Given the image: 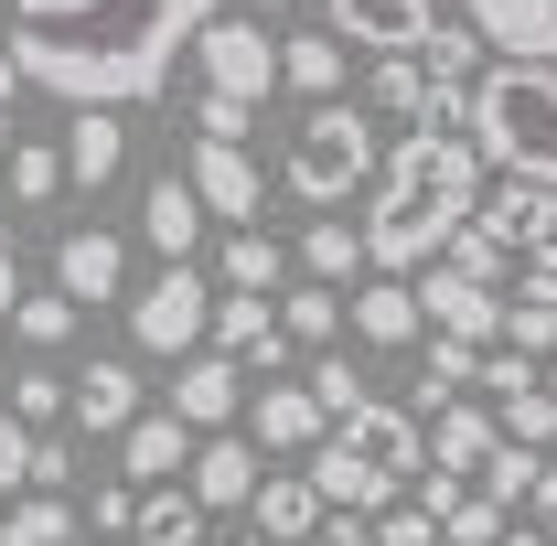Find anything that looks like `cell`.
<instances>
[{
	"label": "cell",
	"mask_w": 557,
	"mask_h": 546,
	"mask_svg": "<svg viewBox=\"0 0 557 546\" xmlns=\"http://www.w3.org/2000/svg\"><path fill=\"white\" fill-rule=\"evenodd\" d=\"M278 86L311 97V108L344 97V44H333V33H278Z\"/></svg>",
	"instance_id": "cell-27"
},
{
	"label": "cell",
	"mask_w": 557,
	"mask_h": 546,
	"mask_svg": "<svg viewBox=\"0 0 557 546\" xmlns=\"http://www.w3.org/2000/svg\"><path fill=\"white\" fill-rule=\"evenodd\" d=\"M75 525H97V536L119 546V536H129V493H119V482H97V493L75 504Z\"/></svg>",
	"instance_id": "cell-39"
},
{
	"label": "cell",
	"mask_w": 557,
	"mask_h": 546,
	"mask_svg": "<svg viewBox=\"0 0 557 546\" xmlns=\"http://www.w3.org/2000/svg\"><path fill=\"white\" fill-rule=\"evenodd\" d=\"M65 482H75V450L54 429H33V493H65Z\"/></svg>",
	"instance_id": "cell-41"
},
{
	"label": "cell",
	"mask_w": 557,
	"mask_h": 546,
	"mask_svg": "<svg viewBox=\"0 0 557 546\" xmlns=\"http://www.w3.org/2000/svg\"><path fill=\"white\" fill-rule=\"evenodd\" d=\"M472 194H483V161H472V139L461 129H408L386 139V161H375V183H364V269L397 278V269H429L461 225H472Z\"/></svg>",
	"instance_id": "cell-2"
},
{
	"label": "cell",
	"mask_w": 557,
	"mask_h": 546,
	"mask_svg": "<svg viewBox=\"0 0 557 546\" xmlns=\"http://www.w3.org/2000/svg\"><path fill=\"white\" fill-rule=\"evenodd\" d=\"M258 472H269V461H258L236 429H205V439H194V461H183V493H194L205 514H236V504L258 493Z\"/></svg>",
	"instance_id": "cell-16"
},
{
	"label": "cell",
	"mask_w": 557,
	"mask_h": 546,
	"mask_svg": "<svg viewBox=\"0 0 557 546\" xmlns=\"http://www.w3.org/2000/svg\"><path fill=\"white\" fill-rule=\"evenodd\" d=\"M300 472H311V493H322V514H375V504H397V493L429 472V450H418L408 408L364 397L354 418H333V429L300 450Z\"/></svg>",
	"instance_id": "cell-3"
},
{
	"label": "cell",
	"mask_w": 557,
	"mask_h": 546,
	"mask_svg": "<svg viewBox=\"0 0 557 546\" xmlns=\"http://www.w3.org/2000/svg\"><path fill=\"white\" fill-rule=\"evenodd\" d=\"M311 525H322V493H311V472H258V493H247V536L300 546Z\"/></svg>",
	"instance_id": "cell-21"
},
{
	"label": "cell",
	"mask_w": 557,
	"mask_h": 546,
	"mask_svg": "<svg viewBox=\"0 0 557 546\" xmlns=\"http://www.w3.org/2000/svg\"><path fill=\"white\" fill-rule=\"evenodd\" d=\"M311 546H375V525H364V514H322V525H311Z\"/></svg>",
	"instance_id": "cell-43"
},
{
	"label": "cell",
	"mask_w": 557,
	"mask_h": 546,
	"mask_svg": "<svg viewBox=\"0 0 557 546\" xmlns=\"http://www.w3.org/2000/svg\"><path fill=\"white\" fill-rule=\"evenodd\" d=\"M269 11H300V0H269Z\"/></svg>",
	"instance_id": "cell-47"
},
{
	"label": "cell",
	"mask_w": 557,
	"mask_h": 546,
	"mask_svg": "<svg viewBox=\"0 0 557 546\" xmlns=\"http://www.w3.org/2000/svg\"><path fill=\"white\" fill-rule=\"evenodd\" d=\"M183 183H194V204L214 225H258V204H269V172L247 161V139H194L183 150Z\"/></svg>",
	"instance_id": "cell-8"
},
{
	"label": "cell",
	"mask_w": 557,
	"mask_h": 546,
	"mask_svg": "<svg viewBox=\"0 0 557 546\" xmlns=\"http://www.w3.org/2000/svg\"><path fill=\"white\" fill-rule=\"evenodd\" d=\"M11 139H22V65L0 54V150H11Z\"/></svg>",
	"instance_id": "cell-42"
},
{
	"label": "cell",
	"mask_w": 557,
	"mask_h": 546,
	"mask_svg": "<svg viewBox=\"0 0 557 546\" xmlns=\"http://www.w3.org/2000/svg\"><path fill=\"white\" fill-rule=\"evenodd\" d=\"M194 65H205L214 97L258 108V97L278 86V33H269V22H236V11H214L205 33H194Z\"/></svg>",
	"instance_id": "cell-7"
},
{
	"label": "cell",
	"mask_w": 557,
	"mask_h": 546,
	"mask_svg": "<svg viewBox=\"0 0 557 546\" xmlns=\"http://www.w3.org/2000/svg\"><path fill=\"white\" fill-rule=\"evenodd\" d=\"M461 139L504 183H547L557 194V65H483L461 86Z\"/></svg>",
	"instance_id": "cell-4"
},
{
	"label": "cell",
	"mask_w": 557,
	"mask_h": 546,
	"mask_svg": "<svg viewBox=\"0 0 557 546\" xmlns=\"http://www.w3.org/2000/svg\"><path fill=\"white\" fill-rule=\"evenodd\" d=\"M472 33H483V54L504 65H557V0H450Z\"/></svg>",
	"instance_id": "cell-12"
},
{
	"label": "cell",
	"mask_w": 557,
	"mask_h": 546,
	"mask_svg": "<svg viewBox=\"0 0 557 546\" xmlns=\"http://www.w3.org/2000/svg\"><path fill=\"white\" fill-rule=\"evenodd\" d=\"M119 161H129V119H119V108H75V119H65V183L108 194Z\"/></svg>",
	"instance_id": "cell-19"
},
{
	"label": "cell",
	"mask_w": 557,
	"mask_h": 546,
	"mask_svg": "<svg viewBox=\"0 0 557 546\" xmlns=\"http://www.w3.org/2000/svg\"><path fill=\"white\" fill-rule=\"evenodd\" d=\"M11 300H22V247H11V225H0V322H11Z\"/></svg>",
	"instance_id": "cell-45"
},
{
	"label": "cell",
	"mask_w": 557,
	"mask_h": 546,
	"mask_svg": "<svg viewBox=\"0 0 557 546\" xmlns=\"http://www.w3.org/2000/svg\"><path fill=\"white\" fill-rule=\"evenodd\" d=\"M236 546H269V536H236Z\"/></svg>",
	"instance_id": "cell-48"
},
{
	"label": "cell",
	"mask_w": 557,
	"mask_h": 546,
	"mask_svg": "<svg viewBox=\"0 0 557 546\" xmlns=\"http://www.w3.org/2000/svg\"><path fill=\"white\" fill-rule=\"evenodd\" d=\"M225 0H11V65L65 108H139Z\"/></svg>",
	"instance_id": "cell-1"
},
{
	"label": "cell",
	"mask_w": 557,
	"mask_h": 546,
	"mask_svg": "<svg viewBox=\"0 0 557 546\" xmlns=\"http://www.w3.org/2000/svg\"><path fill=\"white\" fill-rule=\"evenodd\" d=\"M429 269H450V278H483V289H504V269H515V258H504V247H493L483 225H461V236H450V247H440V258H429Z\"/></svg>",
	"instance_id": "cell-36"
},
{
	"label": "cell",
	"mask_w": 557,
	"mask_h": 546,
	"mask_svg": "<svg viewBox=\"0 0 557 546\" xmlns=\"http://www.w3.org/2000/svg\"><path fill=\"white\" fill-rule=\"evenodd\" d=\"M408 300H418V333H440V343H472V353H493L504 289H483V278H450V269H429V278H408Z\"/></svg>",
	"instance_id": "cell-9"
},
{
	"label": "cell",
	"mask_w": 557,
	"mask_h": 546,
	"mask_svg": "<svg viewBox=\"0 0 557 546\" xmlns=\"http://www.w3.org/2000/svg\"><path fill=\"white\" fill-rule=\"evenodd\" d=\"M247 119H258V108H236V97H194V139H247Z\"/></svg>",
	"instance_id": "cell-38"
},
{
	"label": "cell",
	"mask_w": 557,
	"mask_h": 546,
	"mask_svg": "<svg viewBox=\"0 0 557 546\" xmlns=\"http://www.w3.org/2000/svg\"><path fill=\"white\" fill-rule=\"evenodd\" d=\"M65 418L86 429V439H119V429L139 418V375H129V364H108V353H97L86 375H65Z\"/></svg>",
	"instance_id": "cell-18"
},
{
	"label": "cell",
	"mask_w": 557,
	"mask_h": 546,
	"mask_svg": "<svg viewBox=\"0 0 557 546\" xmlns=\"http://www.w3.org/2000/svg\"><path fill=\"white\" fill-rule=\"evenodd\" d=\"M22 482H33V429L0 408V493H22Z\"/></svg>",
	"instance_id": "cell-40"
},
{
	"label": "cell",
	"mask_w": 557,
	"mask_h": 546,
	"mask_svg": "<svg viewBox=\"0 0 557 546\" xmlns=\"http://www.w3.org/2000/svg\"><path fill=\"white\" fill-rule=\"evenodd\" d=\"M205 343L214 353H236V364H247V375H289V364H300V353H289V333H278V311L269 300H258V289H214V322H205Z\"/></svg>",
	"instance_id": "cell-10"
},
{
	"label": "cell",
	"mask_w": 557,
	"mask_h": 546,
	"mask_svg": "<svg viewBox=\"0 0 557 546\" xmlns=\"http://www.w3.org/2000/svg\"><path fill=\"white\" fill-rule=\"evenodd\" d=\"M429 22H440V0H322V33L364 44V54H418Z\"/></svg>",
	"instance_id": "cell-11"
},
{
	"label": "cell",
	"mask_w": 557,
	"mask_h": 546,
	"mask_svg": "<svg viewBox=\"0 0 557 546\" xmlns=\"http://www.w3.org/2000/svg\"><path fill=\"white\" fill-rule=\"evenodd\" d=\"M322 429H333V418L311 408V386H258V397H247V450H258V461H269V450H311Z\"/></svg>",
	"instance_id": "cell-20"
},
{
	"label": "cell",
	"mask_w": 557,
	"mask_h": 546,
	"mask_svg": "<svg viewBox=\"0 0 557 546\" xmlns=\"http://www.w3.org/2000/svg\"><path fill=\"white\" fill-rule=\"evenodd\" d=\"M205 504L183 493V482H150V493H129V536L119 546H205Z\"/></svg>",
	"instance_id": "cell-22"
},
{
	"label": "cell",
	"mask_w": 557,
	"mask_h": 546,
	"mask_svg": "<svg viewBox=\"0 0 557 546\" xmlns=\"http://www.w3.org/2000/svg\"><path fill=\"white\" fill-rule=\"evenodd\" d=\"M11 418H22V429H54V418H65V375H54V353H33V364L11 375Z\"/></svg>",
	"instance_id": "cell-34"
},
{
	"label": "cell",
	"mask_w": 557,
	"mask_h": 546,
	"mask_svg": "<svg viewBox=\"0 0 557 546\" xmlns=\"http://www.w3.org/2000/svg\"><path fill=\"white\" fill-rule=\"evenodd\" d=\"M183 461H194V429L172 408H139L129 429H119V472H129L139 493H150V482H183Z\"/></svg>",
	"instance_id": "cell-17"
},
{
	"label": "cell",
	"mask_w": 557,
	"mask_h": 546,
	"mask_svg": "<svg viewBox=\"0 0 557 546\" xmlns=\"http://www.w3.org/2000/svg\"><path fill=\"white\" fill-rule=\"evenodd\" d=\"M344 322H354V343H375V353L418 343V300H408V278H364V289H344Z\"/></svg>",
	"instance_id": "cell-24"
},
{
	"label": "cell",
	"mask_w": 557,
	"mask_h": 546,
	"mask_svg": "<svg viewBox=\"0 0 557 546\" xmlns=\"http://www.w3.org/2000/svg\"><path fill=\"white\" fill-rule=\"evenodd\" d=\"M364 525H375V546H440V525H429V504H408V493H397V504H375Z\"/></svg>",
	"instance_id": "cell-37"
},
{
	"label": "cell",
	"mask_w": 557,
	"mask_h": 546,
	"mask_svg": "<svg viewBox=\"0 0 557 546\" xmlns=\"http://www.w3.org/2000/svg\"><path fill=\"white\" fill-rule=\"evenodd\" d=\"M300 386H311V408H322V418H354V408H364V375H354V353H333V343L300 364Z\"/></svg>",
	"instance_id": "cell-33"
},
{
	"label": "cell",
	"mask_w": 557,
	"mask_h": 546,
	"mask_svg": "<svg viewBox=\"0 0 557 546\" xmlns=\"http://www.w3.org/2000/svg\"><path fill=\"white\" fill-rule=\"evenodd\" d=\"M54 289H65L75 311H86V300H129V236H108V225H75L65 247H54Z\"/></svg>",
	"instance_id": "cell-14"
},
{
	"label": "cell",
	"mask_w": 557,
	"mask_h": 546,
	"mask_svg": "<svg viewBox=\"0 0 557 546\" xmlns=\"http://www.w3.org/2000/svg\"><path fill=\"white\" fill-rule=\"evenodd\" d=\"M354 108H364V119H375V129H386V119H429V65H418V54H375V75H364V97H354Z\"/></svg>",
	"instance_id": "cell-25"
},
{
	"label": "cell",
	"mask_w": 557,
	"mask_h": 546,
	"mask_svg": "<svg viewBox=\"0 0 557 546\" xmlns=\"http://www.w3.org/2000/svg\"><path fill=\"white\" fill-rule=\"evenodd\" d=\"M205 322H214V278L194 269V258H161V269L129 289V343L139 353H205Z\"/></svg>",
	"instance_id": "cell-6"
},
{
	"label": "cell",
	"mask_w": 557,
	"mask_h": 546,
	"mask_svg": "<svg viewBox=\"0 0 557 546\" xmlns=\"http://www.w3.org/2000/svg\"><path fill=\"white\" fill-rule=\"evenodd\" d=\"M354 269H364V236H354V225H333V214H322V225L300 236V278H322V289H344Z\"/></svg>",
	"instance_id": "cell-32"
},
{
	"label": "cell",
	"mask_w": 557,
	"mask_h": 546,
	"mask_svg": "<svg viewBox=\"0 0 557 546\" xmlns=\"http://www.w3.org/2000/svg\"><path fill=\"white\" fill-rule=\"evenodd\" d=\"M536 536H547V546H557V514H547V525H536Z\"/></svg>",
	"instance_id": "cell-46"
},
{
	"label": "cell",
	"mask_w": 557,
	"mask_h": 546,
	"mask_svg": "<svg viewBox=\"0 0 557 546\" xmlns=\"http://www.w3.org/2000/svg\"><path fill=\"white\" fill-rule=\"evenodd\" d=\"M536 450H557V364H536Z\"/></svg>",
	"instance_id": "cell-44"
},
{
	"label": "cell",
	"mask_w": 557,
	"mask_h": 546,
	"mask_svg": "<svg viewBox=\"0 0 557 546\" xmlns=\"http://www.w3.org/2000/svg\"><path fill=\"white\" fill-rule=\"evenodd\" d=\"M375 161H386V129H375L354 97H322V108H300V129L278 150V183H289L300 204H354V194L375 183Z\"/></svg>",
	"instance_id": "cell-5"
},
{
	"label": "cell",
	"mask_w": 557,
	"mask_h": 546,
	"mask_svg": "<svg viewBox=\"0 0 557 546\" xmlns=\"http://www.w3.org/2000/svg\"><path fill=\"white\" fill-rule=\"evenodd\" d=\"M205 225H214V214L194 204V183H183V172H161V183L139 194V236H150L161 258H194V247H205Z\"/></svg>",
	"instance_id": "cell-23"
},
{
	"label": "cell",
	"mask_w": 557,
	"mask_h": 546,
	"mask_svg": "<svg viewBox=\"0 0 557 546\" xmlns=\"http://www.w3.org/2000/svg\"><path fill=\"white\" fill-rule=\"evenodd\" d=\"M0 172H11V204H33V214L65 194V150H54V139H33V129L0 150Z\"/></svg>",
	"instance_id": "cell-28"
},
{
	"label": "cell",
	"mask_w": 557,
	"mask_h": 546,
	"mask_svg": "<svg viewBox=\"0 0 557 546\" xmlns=\"http://www.w3.org/2000/svg\"><path fill=\"white\" fill-rule=\"evenodd\" d=\"M472 225H483L504 258H536V247H557V194L547 183H483L472 194Z\"/></svg>",
	"instance_id": "cell-13"
},
{
	"label": "cell",
	"mask_w": 557,
	"mask_h": 546,
	"mask_svg": "<svg viewBox=\"0 0 557 546\" xmlns=\"http://www.w3.org/2000/svg\"><path fill=\"white\" fill-rule=\"evenodd\" d=\"M278 278H289V247H278L269 225H225V258H214V289H258V300H269Z\"/></svg>",
	"instance_id": "cell-26"
},
{
	"label": "cell",
	"mask_w": 557,
	"mask_h": 546,
	"mask_svg": "<svg viewBox=\"0 0 557 546\" xmlns=\"http://www.w3.org/2000/svg\"><path fill=\"white\" fill-rule=\"evenodd\" d=\"M418 65H429V86H472V75H483V33H472V22H429Z\"/></svg>",
	"instance_id": "cell-31"
},
{
	"label": "cell",
	"mask_w": 557,
	"mask_h": 546,
	"mask_svg": "<svg viewBox=\"0 0 557 546\" xmlns=\"http://www.w3.org/2000/svg\"><path fill=\"white\" fill-rule=\"evenodd\" d=\"M86 525H75V504L65 493H22L11 504V525H0V546H75Z\"/></svg>",
	"instance_id": "cell-30"
},
{
	"label": "cell",
	"mask_w": 557,
	"mask_h": 546,
	"mask_svg": "<svg viewBox=\"0 0 557 546\" xmlns=\"http://www.w3.org/2000/svg\"><path fill=\"white\" fill-rule=\"evenodd\" d=\"M11 333L33 343V353H54V343L75 333V300L65 289H22V300H11Z\"/></svg>",
	"instance_id": "cell-35"
},
{
	"label": "cell",
	"mask_w": 557,
	"mask_h": 546,
	"mask_svg": "<svg viewBox=\"0 0 557 546\" xmlns=\"http://www.w3.org/2000/svg\"><path fill=\"white\" fill-rule=\"evenodd\" d=\"M247 408V364L236 353H183V375H172V418L205 439V429H236Z\"/></svg>",
	"instance_id": "cell-15"
},
{
	"label": "cell",
	"mask_w": 557,
	"mask_h": 546,
	"mask_svg": "<svg viewBox=\"0 0 557 546\" xmlns=\"http://www.w3.org/2000/svg\"><path fill=\"white\" fill-rule=\"evenodd\" d=\"M278 333H289V353H322V343L344 333V289H322V278H300V289L278 300Z\"/></svg>",
	"instance_id": "cell-29"
}]
</instances>
